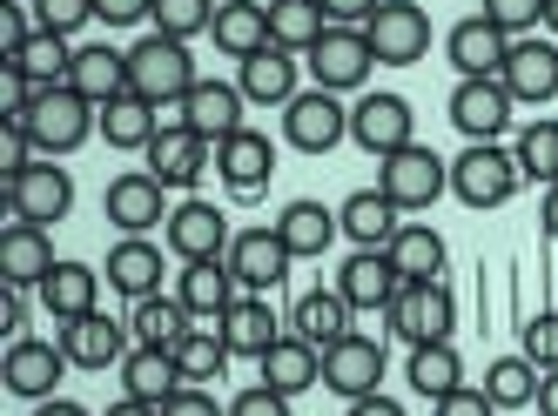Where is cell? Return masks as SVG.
Returning a JSON list of instances; mask_svg holds the SVG:
<instances>
[{"mask_svg":"<svg viewBox=\"0 0 558 416\" xmlns=\"http://www.w3.org/2000/svg\"><path fill=\"white\" fill-rule=\"evenodd\" d=\"M169 356H175V369H182V383H203V390L229 369V343L216 337V329H189V337H182Z\"/></svg>","mask_w":558,"mask_h":416,"instance_id":"cell-45","label":"cell"},{"mask_svg":"<svg viewBox=\"0 0 558 416\" xmlns=\"http://www.w3.org/2000/svg\"><path fill=\"white\" fill-rule=\"evenodd\" d=\"M195 329V316H189V303L182 296H142V303H129V337L142 343V350H175L182 337Z\"/></svg>","mask_w":558,"mask_h":416,"instance_id":"cell-30","label":"cell"},{"mask_svg":"<svg viewBox=\"0 0 558 416\" xmlns=\"http://www.w3.org/2000/svg\"><path fill=\"white\" fill-rule=\"evenodd\" d=\"M283 142H290L296 155H330L337 142H350V108H343V95L303 88V95L283 108Z\"/></svg>","mask_w":558,"mask_h":416,"instance_id":"cell-10","label":"cell"},{"mask_svg":"<svg viewBox=\"0 0 558 416\" xmlns=\"http://www.w3.org/2000/svg\"><path fill=\"white\" fill-rule=\"evenodd\" d=\"M34 21H41L48 34H61V40H74L88 21H101V8L95 0H34Z\"/></svg>","mask_w":558,"mask_h":416,"instance_id":"cell-48","label":"cell"},{"mask_svg":"<svg viewBox=\"0 0 558 416\" xmlns=\"http://www.w3.org/2000/svg\"><path fill=\"white\" fill-rule=\"evenodd\" d=\"M162 242H148V235H122L108 248V289L122 303H142V296H155L162 289Z\"/></svg>","mask_w":558,"mask_h":416,"instance_id":"cell-24","label":"cell"},{"mask_svg":"<svg viewBox=\"0 0 558 416\" xmlns=\"http://www.w3.org/2000/svg\"><path fill=\"white\" fill-rule=\"evenodd\" d=\"M68 350L61 343H41V337H21V343H8V363H0V383H8L14 396H27V403H48L54 390H61V377H68Z\"/></svg>","mask_w":558,"mask_h":416,"instance_id":"cell-19","label":"cell"},{"mask_svg":"<svg viewBox=\"0 0 558 416\" xmlns=\"http://www.w3.org/2000/svg\"><path fill=\"white\" fill-rule=\"evenodd\" d=\"M371 48H377V68H417L430 54V14L417 0H384V8L364 21Z\"/></svg>","mask_w":558,"mask_h":416,"instance_id":"cell-9","label":"cell"},{"mask_svg":"<svg viewBox=\"0 0 558 416\" xmlns=\"http://www.w3.org/2000/svg\"><path fill=\"white\" fill-rule=\"evenodd\" d=\"M404 377H411V390L417 396H451L458 383H464V363H458V350L451 343H417L411 350V363H404Z\"/></svg>","mask_w":558,"mask_h":416,"instance_id":"cell-43","label":"cell"},{"mask_svg":"<svg viewBox=\"0 0 558 416\" xmlns=\"http://www.w3.org/2000/svg\"><path fill=\"white\" fill-rule=\"evenodd\" d=\"M445 256H451V248H445V235H437L430 222H404L390 235V262H397L404 282H437V276H445Z\"/></svg>","mask_w":558,"mask_h":416,"instance_id":"cell-39","label":"cell"},{"mask_svg":"<svg viewBox=\"0 0 558 416\" xmlns=\"http://www.w3.org/2000/svg\"><path fill=\"white\" fill-rule=\"evenodd\" d=\"M445 54H451V68H458V81H485V74H505L511 34H498L485 14H464V21L445 34Z\"/></svg>","mask_w":558,"mask_h":416,"instance_id":"cell-22","label":"cell"},{"mask_svg":"<svg viewBox=\"0 0 558 416\" xmlns=\"http://www.w3.org/2000/svg\"><path fill=\"white\" fill-rule=\"evenodd\" d=\"M505 88H511V101H558V48L551 40H538V34H525V40H511V54H505Z\"/></svg>","mask_w":558,"mask_h":416,"instance_id":"cell-25","label":"cell"},{"mask_svg":"<svg viewBox=\"0 0 558 416\" xmlns=\"http://www.w3.org/2000/svg\"><path fill=\"white\" fill-rule=\"evenodd\" d=\"M216 175L229 182V195H263V188H269V175H276V142H269V135H256V129L229 135V142L216 148Z\"/></svg>","mask_w":558,"mask_h":416,"instance_id":"cell-26","label":"cell"},{"mask_svg":"<svg viewBox=\"0 0 558 416\" xmlns=\"http://www.w3.org/2000/svg\"><path fill=\"white\" fill-rule=\"evenodd\" d=\"M41 296V309L54 322H74V316H95V296H101V276L88 262H54V276L34 289Z\"/></svg>","mask_w":558,"mask_h":416,"instance_id":"cell-36","label":"cell"},{"mask_svg":"<svg viewBox=\"0 0 558 416\" xmlns=\"http://www.w3.org/2000/svg\"><path fill=\"white\" fill-rule=\"evenodd\" d=\"M95 8H101L108 27H142V21H155V0H95Z\"/></svg>","mask_w":558,"mask_h":416,"instance_id":"cell-54","label":"cell"},{"mask_svg":"<svg viewBox=\"0 0 558 416\" xmlns=\"http://www.w3.org/2000/svg\"><path fill=\"white\" fill-rule=\"evenodd\" d=\"M0 188H8L14 222H41V229H54L68 208H74V175L61 169L54 155L27 161V169H14V175H0Z\"/></svg>","mask_w":558,"mask_h":416,"instance_id":"cell-6","label":"cell"},{"mask_svg":"<svg viewBox=\"0 0 558 416\" xmlns=\"http://www.w3.org/2000/svg\"><path fill=\"white\" fill-rule=\"evenodd\" d=\"M235 88H243L250 108H290L303 95V81H296V54L290 48H256L250 61H235Z\"/></svg>","mask_w":558,"mask_h":416,"instance_id":"cell-20","label":"cell"},{"mask_svg":"<svg viewBox=\"0 0 558 416\" xmlns=\"http://www.w3.org/2000/svg\"><path fill=\"white\" fill-rule=\"evenodd\" d=\"M162 416H229V409H222V403H216L203 383H182V390L162 403Z\"/></svg>","mask_w":558,"mask_h":416,"instance_id":"cell-53","label":"cell"},{"mask_svg":"<svg viewBox=\"0 0 558 416\" xmlns=\"http://www.w3.org/2000/svg\"><path fill=\"white\" fill-rule=\"evenodd\" d=\"M54 242L41 222H8L0 229V276H8V289H41L54 276Z\"/></svg>","mask_w":558,"mask_h":416,"instance_id":"cell-23","label":"cell"},{"mask_svg":"<svg viewBox=\"0 0 558 416\" xmlns=\"http://www.w3.org/2000/svg\"><path fill=\"white\" fill-rule=\"evenodd\" d=\"M290 403H296V396L256 383V390H243V396H229V416H290Z\"/></svg>","mask_w":558,"mask_h":416,"instance_id":"cell-52","label":"cell"},{"mask_svg":"<svg viewBox=\"0 0 558 416\" xmlns=\"http://www.w3.org/2000/svg\"><path fill=\"white\" fill-rule=\"evenodd\" d=\"M477 14H485L498 34H511V40H525V34H538L545 27V0H485V8H477Z\"/></svg>","mask_w":558,"mask_h":416,"instance_id":"cell-47","label":"cell"},{"mask_svg":"<svg viewBox=\"0 0 558 416\" xmlns=\"http://www.w3.org/2000/svg\"><path fill=\"white\" fill-rule=\"evenodd\" d=\"M209 40L229 61H250L256 48H269V8L263 0H222L216 21H209Z\"/></svg>","mask_w":558,"mask_h":416,"instance_id":"cell-32","label":"cell"},{"mask_svg":"<svg viewBox=\"0 0 558 416\" xmlns=\"http://www.w3.org/2000/svg\"><path fill=\"white\" fill-rule=\"evenodd\" d=\"M390 322V337L397 343H451V329H458V303H451V282L437 276V282H404L397 289V303L384 309Z\"/></svg>","mask_w":558,"mask_h":416,"instance_id":"cell-3","label":"cell"},{"mask_svg":"<svg viewBox=\"0 0 558 416\" xmlns=\"http://www.w3.org/2000/svg\"><path fill=\"white\" fill-rule=\"evenodd\" d=\"M538 377H545V369H538L525 350H518V356H498V363L485 369V396H492L498 409H532V403H538Z\"/></svg>","mask_w":558,"mask_h":416,"instance_id":"cell-41","label":"cell"},{"mask_svg":"<svg viewBox=\"0 0 558 416\" xmlns=\"http://www.w3.org/2000/svg\"><path fill=\"white\" fill-rule=\"evenodd\" d=\"M276 235H283V248L296 262H310V256H324V248L343 235V222H337V208H324V201H290L283 216H276Z\"/></svg>","mask_w":558,"mask_h":416,"instance_id":"cell-34","label":"cell"},{"mask_svg":"<svg viewBox=\"0 0 558 416\" xmlns=\"http://www.w3.org/2000/svg\"><path fill=\"white\" fill-rule=\"evenodd\" d=\"M229 276H235V289H243V296H269L276 282L290 276V248H283V235H276V222L269 229H235L229 235Z\"/></svg>","mask_w":558,"mask_h":416,"instance_id":"cell-13","label":"cell"},{"mask_svg":"<svg viewBox=\"0 0 558 416\" xmlns=\"http://www.w3.org/2000/svg\"><path fill=\"white\" fill-rule=\"evenodd\" d=\"M155 129H162V108L142 101V95H114V101L101 108V121H95V135H101L108 148H122V155H142V148L155 142Z\"/></svg>","mask_w":558,"mask_h":416,"instance_id":"cell-33","label":"cell"},{"mask_svg":"<svg viewBox=\"0 0 558 416\" xmlns=\"http://www.w3.org/2000/svg\"><path fill=\"white\" fill-rule=\"evenodd\" d=\"M256 369H263V383H269V390L303 396V390H316V383H324V350H316V343H303L296 329H290L283 343H269V350L256 356Z\"/></svg>","mask_w":558,"mask_h":416,"instance_id":"cell-28","label":"cell"},{"mask_svg":"<svg viewBox=\"0 0 558 416\" xmlns=\"http://www.w3.org/2000/svg\"><path fill=\"white\" fill-rule=\"evenodd\" d=\"M350 303H343V289H310V296H296V309H290V329L303 343H316V350H330V343H343L350 337Z\"/></svg>","mask_w":558,"mask_h":416,"instance_id":"cell-35","label":"cell"},{"mask_svg":"<svg viewBox=\"0 0 558 416\" xmlns=\"http://www.w3.org/2000/svg\"><path fill=\"white\" fill-rule=\"evenodd\" d=\"M108 416H162L155 403H135V396H122V403H108Z\"/></svg>","mask_w":558,"mask_h":416,"instance_id":"cell-59","label":"cell"},{"mask_svg":"<svg viewBox=\"0 0 558 416\" xmlns=\"http://www.w3.org/2000/svg\"><path fill=\"white\" fill-rule=\"evenodd\" d=\"M303 61H310V81L324 95H364V81L377 74V48H371L364 27H330Z\"/></svg>","mask_w":558,"mask_h":416,"instance_id":"cell-5","label":"cell"},{"mask_svg":"<svg viewBox=\"0 0 558 416\" xmlns=\"http://www.w3.org/2000/svg\"><path fill=\"white\" fill-rule=\"evenodd\" d=\"M175 390H182V369H175L169 350H142V343H135V356H122V396L162 409Z\"/></svg>","mask_w":558,"mask_h":416,"instance_id":"cell-38","label":"cell"},{"mask_svg":"<svg viewBox=\"0 0 558 416\" xmlns=\"http://www.w3.org/2000/svg\"><path fill=\"white\" fill-rule=\"evenodd\" d=\"M54 343L68 350V363H74V369H114V363H122V343H129V322L95 309V316L61 322V329H54Z\"/></svg>","mask_w":558,"mask_h":416,"instance_id":"cell-21","label":"cell"},{"mask_svg":"<svg viewBox=\"0 0 558 416\" xmlns=\"http://www.w3.org/2000/svg\"><path fill=\"white\" fill-rule=\"evenodd\" d=\"M350 416H404V403L377 390V396H356V403H350Z\"/></svg>","mask_w":558,"mask_h":416,"instance_id":"cell-56","label":"cell"},{"mask_svg":"<svg viewBox=\"0 0 558 416\" xmlns=\"http://www.w3.org/2000/svg\"><path fill=\"white\" fill-rule=\"evenodd\" d=\"M162 242H169V256H175V262H216V256H229V216H222L216 201L189 195V201L169 208Z\"/></svg>","mask_w":558,"mask_h":416,"instance_id":"cell-14","label":"cell"},{"mask_svg":"<svg viewBox=\"0 0 558 416\" xmlns=\"http://www.w3.org/2000/svg\"><path fill=\"white\" fill-rule=\"evenodd\" d=\"M511 155H518V175L525 182H538V188H558V121H525L518 129V142H511Z\"/></svg>","mask_w":558,"mask_h":416,"instance_id":"cell-42","label":"cell"},{"mask_svg":"<svg viewBox=\"0 0 558 416\" xmlns=\"http://www.w3.org/2000/svg\"><path fill=\"white\" fill-rule=\"evenodd\" d=\"M175 296L189 303V316L195 322H222L229 316V303H235V276H229V262L216 256V262H182V282H175Z\"/></svg>","mask_w":558,"mask_h":416,"instance_id":"cell-37","label":"cell"},{"mask_svg":"<svg viewBox=\"0 0 558 416\" xmlns=\"http://www.w3.org/2000/svg\"><path fill=\"white\" fill-rule=\"evenodd\" d=\"M518 350H525L538 369H558V309L532 316V322H525V343H518Z\"/></svg>","mask_w":558,"mask_h":416,"instance_id":"cell-50","label":"cell"},{"mask_svg":"<svg viewBox=\"0 0 558 416\" xmlns=\"http://www.w3.org/2000/svg\"><path fill=\"white\" fill-rule=\"evenodd\" d=\"M195 81H203V74H195V48H189V40L142 34L129 48V95H142L155 108H182Z\"/></svg>","mask_w":558,"mask_h":416,"instance_id":"cell-1","label":"cell"},{"mask_svg":"<svg viewBox=\"0 0 558 416\" xmlns=\"http://www.w3.org/2000/svg\"><path fill=\"white\" fill-rule=\"evenodd\" d=\"M430 416H498V403L485 396V383H477V390L458 383L451 396H437V403H430Z\"/></svg>","mask_w":558,"mask_h":416,"instance_id":"cell-51","label":"cell"},{"mask_svg":"<svg viewBox=\"0 0 558 416\" xmlns=\"http://www.w3.org/2000/svg\"><path fill=\"white\" fill-rule=\"evenodd\" d=\"M324 34H330V14L316 8V0H269V40H276V48L310 54Z\"/></svg>","mask_w":558,"mask_h":416,"instance_id":"cell-40","label":"cell"},{"mask_svg":"<svg viewBox=\"0 0 558 416\" xmlns=\"http://www.w3.org/2000/svg\"><path fill=\"white\" fill-rule=\"evenodd\" d=\"M95 121H101V108L82 101L68 81H61V88H41V95H34V108H27L34 155H74V148L95 135Z\"/></svg>","mask_w":558,"mask_h":416,"instance_id":"cell-4","label":"cell"},{"mask_svg":"<svg viewBox=\"0 0 558 416\" xmlns=\"http://www.w3.org/2000/svg\"><path fill=\"white\" fill-rule=\"evenodd\" d=\"M316 8L330 14V27H364V21L384 8V0H316Z\"/></svg>","mask_w":558,"mask_h":416,"instance_id":"cell-55","label":"cell"},{"mask_svg":"<svg viewBox=\"0 0 558 416\" xmlns=\"http://www.w3.org/2000/svg\"><path fill=\"white\" fill-rule=\"evenodd\" d=\"M101 208H108L114 235H155V229H169V188L155 182L148 169L114 175V182H108V195H101Z\"/></svg>","mask_w":558,"mask_h":416,"instance_id":"cell-16","label":"cell"},{"mask_svg":"<svg viewBox=\"0 0 558 416\" xmlns=\"http://www.w3.org/2000/svg\"><path fill=\"white\" fill-rule=\"evenodd\" d=\"M216 337L229 343V356H250V363H256L269 343H283L290 329H283V316H276L263 296H235V303H229V316L216 322Z\"/></svg>","mask_w":558,"mask_h":416,"instance_id":"cell-27","label":"cell"},{"mask_svg":"<svg viewBox=\"0 0 558 416\" xmlns=\"http://www.w3.org/2000/svg\"><path fill=\"white\" fill-rule=\"evenodd\" d=\"M142 169L162 182L169 195H189L195 182L216 169V148L195 135V129H182V121H162V129H155V142L142 148Z\"/></svg>","mask_w":558,"mask_h":416,"instance_id":"cell-8","label":"cell"},{"mask_svg":"<svg viewBox=\"0 0 558 416\" xmlns=\"http://www.w3.org/2000/svg\"><path fill=\"white\" fill-rule=\"evenodd\" d=\"M511 114H518V101H511V88H505V74L458 81V88H451V129H458L464 142H505Z\"/></svg>","mask_w":558,"mask_h":416,"instance_id":"cell-11","label":"cell"},{"mask_svg":"<svg viewBox=\"0 0 558 416\" xmlns=\"http://www.w3.org/2000/svg\"><path fill=\"white\" fill-rule=\"evenodd\" d=\"M27 8H34V0H27Z\"/></svg>","mask_w":558,"mask_h":416,"instance_id":"cell-62","label":"cell"},{"mask_svg":"<svg viewBox=\"0 0 558 416\" xmlns=\"http://www.w3.org/2000/svg\"><path fill=\"white\" fill-rule=\"evenodd\" d=\"M222 0H155V34H169V40H195V34H209Z\"/></svg>","mask_w":558,"mask_h":416,"instance_id":"cell-46","label":"cell"},{"mask_svg":"<svg viewBox=\"0 0 558 416\" xmlns=\"http://www.w3.org/2000/svg\"><path fill=\"white\" fill-rule=\"evenodd\" d=\"M0 68H21L34 88H61V81L74 74V48H68L61 34H48V27H41V34H34L27 48H21V61H0Z\"/></svg>","mask_w":558,"mask_h":416,"instance_id":"cell-44","label":"cell"},{"mask_svg":"<svg viewBox=\"0 0 558 416\" xmlns=\"http://www.w3.org/2000/svg\"><path fill=\"white\" fill-rule=\"evenodd\" d=\"M34 34H41V21H27V0H0V61H21Z\"/></svg>","mask_w":558,"mask_h":416,"instance_id":"cell-49","label":"cell"},{"mask_svg":"<svg viewBox=\"0 0 558 416\" xmlns=\"http://www.w3.org/2000/svg\"><path fill=\"white\" fill-rule=\"evenodd\" d=\"M538 416H558V369H545L538 377V403H532Z\"/></svg>","mask_w":558,"mask_h":416,"instance_id":"cell-57","label":"cell"},{"mask_svg":"<svg viewBox=\"0 0 558 416\" xmlns=\"http://www.w3.org/2000/svg\"><path fill=\"white\" fill-rule=\"evenodd\" d=\"M350 142L364 148V155H397V148H411L417 142V114L404 95H364V101H350Z\"/></svg>","mask_w":558,"mask_h":416,"instance_id":"cell-12","label":"cell"},{"mask_svg":"<svg viewBox=\"0 0 558 416\" xmlns=\"http://www.w3.org/2000/svg\"><path fill=\"white\" fill-rule=\"evenodd\" d=\"M337 222H343V235H350L356 248H390V235L404 229V208H397L384 188H356V195H343Z\"/></svg>","mask_w":558,"mask_h":416,"instance_id":"cell-29","label":"cell"},{"mask_svg":"<svg viewBox=\"0 0 558 416\" xmlns=\"http://www.w3.org/2000/svg\"><path fill=\"white\" fill-rule=\"evenodd\" d=\"M34 416H88V409L68 403V396H48V403H34Z\"/></svg>","mask_w":558,"mask_h":416,"instance_id":"cell-58","label":"cell"},{"mask_svg":"<svg viewBox=\"0 0 558 416\" xmlns=\"http://www.w3.org/2000/svg\"><path fill=\"white\" fill-rule=\"evenodd\" d=\"M384 369H390V363H384V343H377V337H356V329H350L343 343L324 350V390L343 396V403L377 396V390H384Z\"/></svg>","mask_w":558,"mask_h":416,"instance_id":"cell-17","label":"cell"},{"mask_svg":"<svg viewBox=\"0 0 558 416\" xmlns=\"http://www.w3.org/2000/svg\"><path fill=\"white\" fill-rule=\"evenodd\" d=\"M545 27H551V40H558V0H545Z\"/></svg>","mask_w":558,"mask_h":416,"instance_id":"cell-61","label":"cell"},{"mask_svg":"<svg viewBox=\"0 0 558 416\" xmlns=\"http://www.w3.org/2000/svg\"><path fill=\"white\" fill-rule=\"evenodd\" d=\"M377 188L411 216V208H430L437 195L451 188V161L437 148H424V142H411V148H397V155L377 161Z\"/></svg>","mask_w":558,"mask_h":416,"instance_id":"cell-7","label":"cell"},{"mask_svg":"<svg viewBox=\"0 0 558 416\" xmlns=\"http://www.w3.org/2000/svg\"><path fill=\"white\" fill-rule=\"evenodd\" d=\"M68 88L108 108L114 95H129V48H74V74H68Z\"/></svg>","mask_w":558,"mask_h":416,"instance_id":"cell-31","label":"cell"},{"mask_svg":"<svg viewBox=\"0 0 558 416\" xmlns=\"http://www.w3.org/2000/svg\"><path fill=\"white\" fill-rule=\"evenodd\" d=\"M243 114H250V101H243V88H235V81H195L189 101L175 108V121H182V129H195L209 148H222L229 135H243V129H250Z\"/></svg>","mask_w":558,"mask_h":416,"instance_id":"cell-15","label":"cell"},{"mask_svg":"<svg viewBox=\"0 0 558 416\" xmlns=\"http://www.w3.org/2000/svg\"><path fill=\"white\" fill-rule=\"evenodd\" d=\"M518 182L525 175H518V155L505 142H464L451 155V195L464 208H505L518 195Z\"/></svg>","mask_w":558,"mask_h":416,"instance_id":"cell-2","label":"cell"},{"mask_svg":"<svg viewBox=\"0 0 558 416\" xmlns=\"http://www.w3.org/2000/svg\"><path fill=\"white\" fill-rule=\"evenodd\" d=\"M538 222H545V235L558 242V188H545V208H538Z\"/></svg>","mask_w":558,"mask_h":416,"instance_id":"cell-60","label":"cell"},{"mask_svg":"<svg viewBox=\"0 0 558 416\" xmlns=\"http://www.w3.org/2000/svg\"><path fill=\"white\" fill-rule=\"evenodd\" d=\"M337 289L356 316H384L397 303V289H404V276H397L390 248H350V262H337Z\"/></svg>","mask_w":558,"mask_h":416,"instance_id":"cell-18","label":"cell"}]
</instances>
